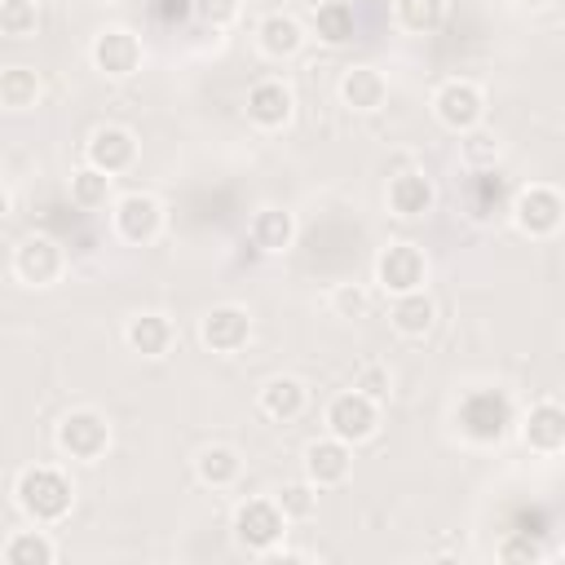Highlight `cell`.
<instances>
[{
    "mask_svg": "<svg viewBox=\"0 0 565 565\" xmlns=\"http://www.w3.org/2000/svg\"><path fill=\"white\" fill-rule=\"evenodd\" d=\"M287 525H291V521H287V512L278 508L274 494H252V499H243V503L234 508V521H230L234 543H238L247 556H269L274 547H282Z\"/></svg>",
    "mask_w": 565,
    "mask_h": 565,
    "instance_id": "obj_2",
    "label": "cell"
},
{
    "mask_svg": "<svg viewBox=\"0 0 565 565\" xmlns=\"http://www.w3.org/2000/svg\"><path fill=\"white\" fill-rule=\"evenodd\" d=\"M322 424H327V433H331V437H340V441L358 446V441L375 437V428H380V402L349 384V388H340V393L327 402Z\"/></svg>",
    "mask_w": 565,
    "mask_h": 565,
    "instance_id": "obj_8",
    "label": "cell"
},
{
    "mask_svg": "<svg viewBox=\"0 0 565 565\" xmlns=\"http://www.w3.org/2000/svg\"><path fill=\"white\" fill-rule=\"evenodd\" d=\"M459 159H463L468 168H494V159H499V141H494V132H486V128L463 132V141H459Z\"/></svg>",
    "mask_w": 565,
    "mask_h": 565,
    "instance_id": "obj_33",
    "label": "cell"
},
{
    "mask_svg": "<svg viewBox=\"0 0 565 565\" xmlns=\"http://www.w3.org/2000/svg\"><path fill=\"white\" fill-rule=\"evenodd\" d=\"M137 154H141V141H137V132L124 128V124H102V128H93L88 141H84V163H93V168H102V172H110V177L132 172V168H137Z\"/></svg>",
    "mask_w": 565,
    "mask_h": 565,
    "instance_id": "obj_14",
    "label": "cell"
},
{
    "mask_svg": "<svg viewBox=\"0 0 565 565\" xmlns=\"http://www.w3.org/2000/svg\"><path fill=\"white\" fill-rule=\"evenodd\" d=\"M0 561H4V565H53V561H57V543L49 539V525L13 530V534L0 543Z\"/></svg>",
    "mask_w": 565,
    "mask_h": 565,
    "instance_id": "obj_24",
    "label": "cell"
},
{
    "mask_svg": "<svg viewBox=\"0 0 565 565\" xmlns=\"http://www.w3.org/2000/svg\"><path fill=\"white\" fill-rule=\"evenodd\" d=\"M543 556H547V552H543L530 534H508V539L499 543V561H508V565H512V561H543Z\"/></svg>",
    "mask_w": 565,
    "mask_h": 565,
    "instance_id": "obj_36",
    "label": "cell"
},
{
    "mask_svg": "<svg viewBox=\"0 0 565 565\" xmlns=\"http://www.w3.org/2000/svg\"><path fill=\"white\" fill-rule=\"evenodd\" d=\"M256 406H260L265 419H274V424H291V419L305 415V406H309V388H305V380H296V375H274V380L260 384Z\"/></svg>",
    "mask_w": 565,
    "mask_h": 565,
    "instance_id": "obj_23",
    "label": "cell"
},
{
    "mask_svg": "<svg viewBox=\"0 0 565 565\" xmlns=\"http://www.w3.org/2000/svg\"><path fill=\"white\" fill-rule=\"evenodd\" d=\"M35 31H40L35 0H0V35L4 40H31Z\"/></svg>",
    "mask_w": 565,
    "mask_h": 565,
    "instance_id": "obj_30",
    "label": "cell"
},
{
    "mask_svg": "<svg viewBox=\"0 0 565 565\" xmlns=\"http://www.w3.org/2000/svg\"><path fill=\"white\" fill-rule=\"evenodd\" d=\"M194 477L203 486H212V490H230L243 477V455L234 446H225V441H212V446H203L194 455Z\"/></svg>",
    "mask_w": 565,
    "mask_h": 565,
    "instance_id": "obj_26",
    "label": "cell"
},
{
    "mask_svg": "<svg viewBox=\"0 0 565 565\" xmlns=\"http://www.w3.org/2000/svg\"><path fill=\"white\" fill-rule=\"evenodd\" d=\"M388 327L402 340H424L437 327V300L424 291H406V296H388Z\"/></svg>",
    "mask_w": 565,
    "mask_h": 565,
    "instance_id": "obj_22",
    "label": "cell"
},
{
    "mask_svg": "<svg viewBox=\"0 0 565 565\" xmlns=\"http://www.w3.org/2000/svg\"><path fill=\"white\" fill-rule=\"evenodd\" d=\"M199 340L216 358H234L252 344V313L243 305H212L199 318Z\"/></svg>",
    "mask_w": 565,
    "mask_h": 565,
    "instance_id": "obj_13",
    "label": "cell"
},
{
    "mask_svg": "<svg viewBox=\"0 0 565 565\" xmlns=\"http://www.w3.org/2000/svg\"><path fill=\"white\" fill-rule=\"evenodd\" d=\"M300 468H305V477H309L318 490H335V486H344L349 472H353V446L340 441V437H331V433H327V437H313V441L305 446Z\"/></svg>",
    "mask_w": 565,
    "mask_h": 565,
    "instance_id": "obj_16",
    "label": "cell"
},
{
    "mask_svg": "<svg viewBox=\"0 0 565 565\" xmlns=\"http://www.w3.org/2000/svg\"><path fill=\"white\" fill-rule=\"evenodd\" d=\"M243 110H247V124H252V128L278 132V128H287L291 115H296V93H291L282 79L269 75V79H256V84L247 88Z\"/></svg>",
    "mask_w": 565,
    "mask_h": 565,
    "instance_id": "obj_15",
    "label": "cell"
},
{
    "mask_svg": "<svg viewBox=\"0 0 565 565\" xmlns=\"http://www.w3.org/2000/svg\"><path fill=\"white\" fill-rule=\"evenodd\" d=\"M375 282L384 296H406V291H424L428 287V256L419 243L411 238H393L380 247L375 256Z\"/></svg>",
    "mask_w": 565,
    "mask_h": 565,
    "instance_id": "obj_6",
    "label": "cell"
},
{
    "mask_svg": "<svg viewBox=\"0 0 565 565\" xmlns=\"http://www.w3.org/2000/svg\"><path fill=\"white\" fill-rule=\"evenodd\" d=\"M190 9L212 31H225V26H234L243 18V0H190Z\"/></svg>",
    "mask_w": 565,
    "mask_h": 565,
    "instance_id": "obj_34",
    "label": "cell"
},
{
    "mask_svg": "<svg viewBox=\"0 0 565 565\" xmlns=\"http://www.w3.org/2000/svg\"><path fill=\"white\" fill-rule=\"evenodd\" d=\"M393 22L406 35H433L446 22V0H393Z\"/></svg>",
    "mask_w": 565,
    "mask_h": 565,
    "instance_id": "obj_29",
    "label": "cell"
},
{
    "mask_svg": "<svg viewBox=\"0 0 565 565\" xmlns=\"http://www.w3.org/2000/svg\"><path fill=\"white\" fill-rule=\"evenodd\" d=\"M512 424H516L512 402H508V393H499V388H472V393H463V402H459V411H455V428H459L468 441H477V446L503 441V433H508Z\"/></svg>",
    "mask_w": 565,
    "mask_h": 565,
    "instance_id": "obj_4",
    "label": "cell"
},
{
    "mask_svg": "<svg viewBox=\"0 0 565 565\" xmlns=\"http://www.w3.org/2000/svg\"><path fill=\"white\" fill-rule=\"evenodd\" d=\"M66 274V252L49 234H26L13 247V278L22 287H53Z\"/></svg>",
    "mask_w": 565,
    "mask_h": 565,
    "instance_id": "obj_12",
    "label": "cell"
},
{
    "mask_svg": "<svg viewBox=\"0 0 565 565\" xmlns=\"http://www.w3.org/2000/svg\"><path fill=\"white\" fill-rule=\"evenodd\" d=\"M110 441H115L110 419H106L97 406H75V411H66V415L57 419V428H53V446H57L66 459H75V463H97V459H106Z\"/></svg>",
    "mask_w": 565,
    "mask_h": 565,
    "instance_id": "obj_3",
    "label": "cell"
},
{
    "mask_svg": "<svg viewBox=\"0 0 565 565\" xmlns=\"http://www.w3.org/2000/svg\"><path fill=\"white\" fill-rule=\"evenodd\" d=\"M13 503L31 525H57L75 508V481L57 463H26L13 477Z\"/></svg>",
    "mask_w": 565,
    "mask_h": 565,
    "instance_id": "obj_1",
    "label": "cell"
},
{
    "mask_svg": "<svg viewBox=\"0 0 565 565\" xmlns=\"http://www.w3.org/2000/svg\"><path fill=\"white\" fill-rule=\"evenodd\" d=\"M88 62H93L106 79H128V75L141 71L146 49H141V40H137V31H128V26H102V31L93 35V44H88Z\"/></svg>",
    "mask_w": 565,
    "mask_h": 565,
    "instance_id": "obj_11",
    "label": "cell"
},
{
    "mask_svg": "<svg viewBox=\"0 0 565 565\" xmlns=\"http://www.w3.org/2000/svg\"><path fill=\"white\" fill-rule=\"evenodd\" d=\"M327 309H331L335 318H344V322H358V318L371 313V291H366L362 282H335V287L327 291Z\"/></svg>",
    "mask_w": 565,
    "mask_h": 565,
    "instance_id": "obj_32",
    "label": "cell"
},
{
    "mask_svg": "<svg viewBox=\"0 0 565 565\" xmlns=\"http://www.w3.org/2000/svg\"><path fill=\"white\" fill-rule=\"evenodd\" d=\"M274 499H278V508L287 512V521H309V516L318 512V486H313L309 477L282 481V486L274 490Z\"/></svg>",
    "mask_w": 565,
    "mask_h": 565,
    "instance_id": "obj_31",
    "label": "cell"
},
{
    "mask_svg": "<svg viewBox=\"0 0 565 565\" xmlns=\"http://www.w3.org/2000/svg\"><path fill=\"white\" fill-rule=\"evenodd\" d=\"M433 119L446 128V132H472V128H481V119H486V93L472 84V79H441L437 88H433Z\"/></svg>",
    "mask_w": 565,
    "mask_h": 565,
    "instance_id": "obj_9",
    "label": "cell"
},
{
    "mask_svg": "<svg viewBox=\"0 0 565 565\" xmlns=\"http://www.w3.org/2000/svg\"><path fill=\"white\" fill-rule=\"evenodd\" d=\"M110 225L119 234V243L128 247H150L163 234V203L150 190H128L110 203Z\"/></svg>",
    "mask_w": 565,
    "mask_h": 565,
    "instance_id": "obj_7",
    "label": "cell"
},
{
    "mask_svg": "<svg viewBox=\"0 0 565 565\" xmlns=\"http://www.w3.org/2000/svg\"><path fill=\"white\" fill-rule=\"evenodd\" d=\"M256 49H260L265 57H274V62L296 57V53L305 49V22H300L296 13H282V9L265 13V18L256 22Z\"/></svg>",
    "mask_w": 565,
    "mask_h": 565,
    "instance_id": "obj_21",
    "label": "cell"
},
{
    "mask_svg": "<svg viewBox=\"0 0 565 565\" xmlns=\"http://www.w3.org/2000/svg\"><path fill=\"white\" fill-rule=\"evenodd\" d=\"M66 190H71V203L79 212H106L115 203V177L102 172V168H93V163H79L71 172V185Z\"/></svg>",
    "mask_w": 565,
    "mask_h": 565,
    "instance_id": "obj_27",
    "label": "cell"
},
{
    "mask_svg": "<svg viewBox=\"0 0 565 565\" xmlns=\"http://www.w3.org/2000/svg\"><path fill=\"white\" fill-rule=\"evenodd\" d=\"M172 340H177V322L159 309H137L128 322H124V344L137 353V358H168L172 353Z\"/></svg>",
    "mask_w": 565,
    "mask_h": 565,
    "instance_id": "obj_18",
    "label": "cell"
},
{
    "mask_svg": "<svg viewBox=\"0 0 565 565\" xmlns=\"http://www.w3.org/2000/svg\"><path fill=\"white\" fill-rule=\"evenodd\" d=\"M40 97H44V79H40L35 66L13 62V66L0 71V106H4V110L22 115V110H31Z\"/></svg>",
    "mask_w": 565,
    "mask_h": 565,
    "instance_id": "obj_28",
    "label": "cell"
},
{
    "mask_svg": "<svg viewBox=\"0 0 565 565\" xmlns=\"http://www.w3.org/2000/svg\"><path fill=\"white\" fill-rule=\"evenodd\" d=\"M309 26H313V35L322 44L340 49V44H349L358 35V13H353L349 0H318L313 13H309Z\"/></svg>",
    "mask_w": 565,
    "mask_h": 565,
    "instance_id": "obj_25",
    "label": "cell"
},
{
    "mask_svg": "<svg viewBox=\"0 0 565 565\" xmlns=\"http://www.w3.org/2000/svg\"><path fill=\"white\" fill-rule=\"evenodd\" d=\"M340 102H344L349 110H358V115L384 110V102H388V75H384L380 66H371V62L349 66V71L340 75Z\"/></svg>",
    "mask_w": 565,
    "mask_h": 565,
    "instance_id": "obj_19",
    "label": "cell"
},
{
    "mask_svg": "<svg viewBox=\"0 0 565 565\" xmlns=\"http://www.w3.org/2000/svg\"><path fill=\"white\" fill-rule=\"evenodd\" d=\"M516 433H521V446L530 455H565V406L556 397H539L530 402L521 415H516Z\"/></svg>",
    "mask_w": 565,
    "mask_h": 565,
    "instance_id": "obj_10",
    "label": "cell"
},
{
    "mask_svg": "<svg viewBox=\"0 0 565 565\" xmlns=\"http://www.w3.org/2000/svg\"><path fill=\"white\" fill-rule=\"evenodd\" d=\"M247 243L265 256H282L291 243H296V216L278 203H265L247 216Z\"/></svg>",
    "mask_w": 565,
    "mask_h": 565,
    "instance_id": "obj_20",
    "label": "cell"
},
{
    "mask_svg": "<svg viewBox=\"0 0 565 565\" xmlns=\"http://www.w3.org/2000/svg\"><path fill=\"white\" fill-rule=\"evenodd\" d=\"M516 4H525V9H543V4H552V0H516Z\"/></svg>",
    "mask_w": 565,
    "mask_h": 565,
    "instance_id": "obj_38",
    "label": "cell"
},
{
    "mask_svg": "<svg viewBox=\"0 0 565 565\" xmlns=\"http://www.w3.org/2000/svg\"><path fill=\"white\" fill-rule=\"evenodd\" d=\"M353 388H362V393L375 397V402H388V393H393V371H388L384 362H362V366L353 371Z\"/></svg>",
    "mask_w": 565,
    "mask_h": 565,
    "instance_id": "obj_35",
    "label": "cell"
},
{
    "mask_svg": "<svg viewBox=\"0 0 565 565\" xmlns=\"http://www.w3.org/2000/svg\"><path fill=\"white\" fill-rule=\"evenodd\" d=\"M384 203H388V212L402 216V221H424V216L433 212V203H437V185H433L428 172H419V168H402V172L388 177Z\"/></svg>",
    "mask_w": 565,
    "mask_h": 565,
    "instance_id": "obj_17",
    "label": "cell"
},
{
    "mask_svg": "<svg viewBox=\"0 0 565 565\" xmlns=\"http://www.w3.org/2000/svg\"><path fill=\"white\" fill-rule=\"evenodd\" d=\"M9 212H13V185L4 181V185H0V216H9Z\"/></svg>",
    "mask_w": 565,
    "mask_h": 565,
    "instance_id": "obj_37",
    "label": "cell"
},
{
    "mask_svg": "<svg viewBox=\"0 0 565 565\" xmlns=\"http://www.w3.org/2000/svg\"><path fill=\"white\" fill-rule=\"evenodd\" d=\"M508 216L525 238H552L565 225V194L547 181H530L512 194Z\"/></svg>",
    "mask_w": 565,
    "mask_h": 565,
    "instance_id": "obj_5",
    "label": "cell"
}]
</instances>
